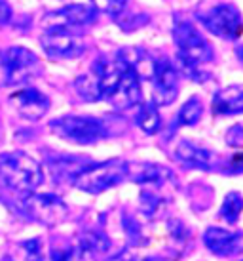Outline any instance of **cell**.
<instances>
[{
	"mask_svg": "<svg viewBox=\"0 0 243 261\" xmlns=\"http://www.w3.org/2000/svg\"><path fill=\"white\" fill-rule=\"evenodd\" d=\"M173 40L177 46V59L188 76L194 80H203L207 74L201 73V65L213 59V50L207 40L192 23L177 19L173 27Z\"/></svg>",
	"mask_w": 243,
	"mask_h": 261,
	"instance_id": "1",
	"label": "cell"
},
{
	"mask_svg": "<svg viewBox=\"0 0 243 261\" xmlns=\"http://www.w3.org/2000/svg\"><path fill=\"white\" fill-rule=\"evenodd\" d=\"M0 177L12 191L29 195L44 183V170L42 164L27 152L10 151L0 154Z\"/></svg>",
	"mask_w": 243,
	"mask_h": 261,
	"instance_id": "2",
	"label": "cell"
},
{
	"mask_svg": "<svg viewBox=\"0 0 243 261\" xmlns=\"http://www.w3.org/2000/svg\"><path fill=\"white\" fill-rule=\"evenodd\" d=\"M50 130L61 139L80 143V145H89L99 139H105L108 136V128L105 120L95 118V116H80L69 115L53 118L50 122Z\"/></svg>",
	"mask_w": 243,
	"mask_h": 261,
	"instance_id": "3",
	"label": "cell"
},
{
	"mask_svg": "<svg viewBox=\"0 0 243 261\" xmlns=\"http://www.w3.org/2000/svg\"><path fill=\"white\" fill-rule=\"evenodd\" d=\"M17 210L31 221H36L46 227H57L69 218V206L51 193H29L21 195Z\"/></svg>",
	"mask_w": 243,
	"mask_h": 261,
	"instance_id": "4",
	"label": "cell"
},
{
	"mask_svg": "<svg viewBox=\"0 0 243 261\" xmlns=\"http://www.w3.org/2000/svg\"><path fill=\"white\" fill-rule=\"evenodd\" d=\"M128 179V162L120 159L89 164V166L76 177L74 185L87 195H101L108 189L120 185Z\"/></svg>",
	"mask_w": 243,
	"mask_h": 261,
	"instance_id": "5",
	"label": "cell"
},
{
	"mask_svg": "<svg viewBox=\"0 0 243 261\" xmlns=\"http://www.w3.org/2000/svg\"><path fill=\"white\" fill-rule=\"evenodd\" d=\"M198 17L209 33L224 40H236L243 33L241 14L234 4H217L205 14H198Z\"/></svg>",
	"mask_w": 243,
	"mask_h": 261,
	"instance_id": "6",
	"label": "cell"
},
{
	"mask_svg": "<svg viewBox=\"0 0 243 261\" xmlns=\"http://www.w3.org/2000/svg\"><path fill=\"white\" fill-rule=\"evenodd\" d=\"M2 61H4L8 86L25 84L40 73V61L36 54L23 46H12L6 51H2Z\"/></svg>",
	"mask_w": 243,
	"mask_h": 261,
	"instance_id": "7",
	"label": "cell"
},
{
	"mask_svg": "<svg viewBox=\"0 0 243 261\" xmlns=\"http://www.w3.org/2000/svg\"><path fill=\"white\" fill-rule=\"evenodd\" d=\"M152 97L156 107L171 105L179 95V73L169 59H156L154 73H152Z\"/></svg>",
	"mask_w": 243,
	"mask_h": 261,
	"instance_id": "8",
	"label": "cell"
},
{
	"mask_svg": "<svg viewBox=\"0 0 243 261\" xmlns=\"http://www.w3.org/2000/svg\"><path fill=\"white\" fill-rule=\"evenodd\" d=\"M97 10L89 4H69L59 10L48 12L42 17L44 31H69L71 27H84L92 23Z\"/></svg>",
	"mask_w": 243,
	"mask_h": 261,
	"instance_id": "9",
	"label": "cell"
},
{
	"mask_svg": "<svg viewBox=\"0 0 243 261\" xmlns=\"http://www.w3.org/2000/svg\"><path fill=\"white\" fill-rule=\"evenodd\" d=\"M40 46L51 59H74L86 51L84 40L69 31H46L40 37Z\"/></svg>",
	"mask_w": 243,
	"mask_h": 261,
	"instance_id": "10",
	"label": "cell"
},
{
	"mask_svg": "<svg viewBox=\"0 0 243 261\" xmlns=\"http://www.w3.org/2000/svg\"><path fill=\"white\" fill-rule=\"evenodd\" d=\"M203 244L211 254L219 257L243 254V232L228 231L222 227H209L203 232Z\"/></svg>",
	"mask_w": 243,
	"mask_h": 261,
	"instance_id": "11",
	"label": "cell"
},
{
	"mask_svg": "<svg viewBox=\"0 0 243 261\" xmlns=\"http://www.w3.org/2000/svg\"><path fill=\"white\" fill-rule=\"evenodd\" d=\"M10 101L15 107V111L27 118V120H40L50 111V99L36 88H19L10 95Z\"/></svg>",
	"mask_w": 243,
	"mask_h": 261,
	"instance_id": "12",
	"label": "cell"
},
{
	"mask_svg": "<svg viewBox=\"0 0 243 261\" xmlns=\"http://www.w3.org/2000/svg\"><path fill=\"white\" fill-rule=\"evenodd\" d=\"M110 105L118 111L135 107L139 103H143V92H141V79L137 76L133 69L126 67V71L122 74L118 86L114 88L112 95L108 97Z\"/></svg>",
	"mask_w": 243,
	"mask_h": 261,
	"instance_id": "13",
	"label": "cell"
},
{
	"mask_svg": "<svg viewBox=\"0 0 243 261\" xmlns=\"http://www.w3.org/2000/svg\"><path fill=\"white\" fill-rule=\"evenodd\" d=\"M89 160L84 156H76V154H53L51 159H48V166L51 170V175L57 183H72L76 181L84 170L89 164Z\"/></svg>",
	"mask_w": 243,
	"mask_h": 261,
	"instance_id": "14",
	"label": "cell"
},
{
	"mask_svg": "<svg viewBox=\"0 0 243 261\" xmlns=\"http://www.w3.org/2000/svg\"><path fill=\"white\" fill-rule=\"evenodd\" d=\"M173 174L169 168L154 162H128V179L146 185H162L171 179Z\"/></svg>",
	"mask_w": 243,
	"mask_h": 261,
	"instance_id": "15",
	"label": "cell"
},
{
	"mask_svg": "<svg viewBox=\"0 0 243 261\" xmlns=\"http://www.w3.org/2000/svg\"><path fill=\"white\" fill-rule=\"evenodd\" d=\"M175 156L185 162V166L196 168V170H213L215 154L209 149L198 147L190 141H179V145L175 147Z\"/></svg>",
	"mask_w": 243,
	"mask_h": 261,
	"instance_id": "16",
	"label": "cell"
},
{
	"mask_svg": "<svg viewBox=\"0 0 243 261\" xmlns=\"http://www.w3.org/2000/svg\"><path fill=\"white\" fill-rule=\"evenodd\" d=\"M215 115H241L243 113V84H234L219 90L213 97Z\"/></svg>",
	"mask_w": 243,
	"mask_h": 261,
	"instance_id": "17",
	"label": "cell"
},
{
	"mask_svg": "<svg viewBox=\"0 0 243 261\" xmlns=\"http://www.w3.org/2000/svg\"><path fill=\"white\" fill-rule=\"evenodd\" d=\"M74 90L76 94L84 99V101H99V99H105V88H103V76H101V71L97 63H93L92 69L84 73L82 76L76 79L74 82Z\"/></svg>",
	"mask_w": 243,
	"mask_h": 261,
	"instance_id": "18",
	"label": "cell"
},
{
	"mask_svg": "<svg viewBox=\"0 0 243 261\" xmlns=\"http://www.w3.org/2000/svg\"><path fill=\"white\" fill-rule=\"evenodd\" d=\"M118 58L137 73L139 79H152L154 73V65H156V59H152L148 54L141 48H124L118 51Z\"/></svg>",
	"mask_w": 243,
	"mask_h": 261,
	"instance_id": "19",
	"label": "cell"
},
{
	"mask_svg": "<svg viewBox=\"0 0 243 261\" xmlns=\"http://www.w3.org/2000/svg\"><path fill=\"white\" fill-rule=\"evenodd\" d=\"M48 261H97V254L76 239V242H65V244L51 246Z\"/></svg>",
	"mask_w": 243,
	"mask_h": 261,
	"instance_id": "20",
	"label": "cell"
},
{
	"mask_svg": "<svg viewBox=\"0 0 243 261\" xmlns=\"http://www.w3.org/2000/svg\"><path fill=\"white\" fill-rule=\"evenodd\" d=\"M135 120L139 124V128L146 136H154L162 128V116H160V111H158V107L154 103H141Z\"/></svg>",
	"mask_w": 243,
	"mask_h": 261,
	"instance_id": "21",
	"label": "cell"
},
{
	"mask_svg": "<svg viewBox=\"0 0 243 261\" xmlns=\"http://www.w3.org/2000/svg\"><path fill=\"white\" fill-rule=\"evenodd\" d=\"M201 115H203V103L198 95H194L186 103H183V107L179 109L177 126H196L200 122Z\"/></svg>",
	"mask_w": 243,
	"mask_h": 261,
	"instance_id": "22",
	"label": "cell"
},
{
	"mask_svg": "<svg viewBox=\"0 0 243 261\" xmlns=\"http://www.w3.org/2000/svg\"><path fill=\"white\" fill-rule=\"evenodd\" d=\"M241 210H243V196L239 195L237 191H230L228 195L224 196V200H222L219 216H221L226 223L234 225V223H237Z\"/></svg>",
	"mask_w": 243,
	"mask_h": 261,
	"instance_id": "23",
	"label": "cell"
},
{
	"mask_svg": "<svg viewBox=\"0 0 243 261\" xmlns=\"http://www.w3.org/2000/svg\"><path fill=\"white\" fill-rule=\"evenodd\" d=\"M78 240L84 244V246H87L92 252H95V254H105L108 250V246H110V242H108V239L103 234L101 231H86L82 232V234H78Z\"/></svg>",
	"mask_w": 243,
	"mask_h": 261,
	"instance_id": "24",
	"label": "cell"
},
{
	"mask_svg": "<svg viewBox=\"0 0 243 261\" xmlns=\"http://www.w3.org/2000/svg\"><path fill=\"white\" fill-rule=\"evenodd\" d=\"M23 252V261H48L46 252H44L42 239H29L23 240L19 244Z\"/></svg>",
	"mask_w": 243,
	"mask_h": 261,
	"instance_id": "25",
	"label": "cell"
},
{
	"mask_svg": "<svg viewBox=\"0 0 243 261\" xmlns=\"http://www.w3.org/2000/svg\"><path fill=\"white\" fill-rule=\"evenodd\" d=\"M92 4L97 12H105L108 15H120L128 6V0H92Z\"/></svg>",
	"mask_w": 243,
	"mask_h": 261,
	"instance_id": "26",
	"label": "cell"
},
{
	"mask_svg": "<svg viewBox=\"0 0 243 261\" xmlns=\"http://www.w3.org/2000/svg\"><path fill=\"white\" fill-rule=\"evenodd\" d=\"M124 227H126V232H128V237H129V242H131L133 246L143 244V242H144V240H143V227L137 223L131 216H124Z\"/></svg>",
	"mask_w": 243,
	"mask_h": 261,
	"instance_id": "27",
	"label": "cell"
},
{
	"mask_svg": "<svg viewBox=\"0 0 243 261\" xmlns=\"http://www.w3.org/2000/svg\"><path fill=\"white\" fill-rule=\"evenodd\" d=\"M226 143H228L232 149H239L243 151V124H236V126H232L228 128L226 132Z\"/></svg>",
	"mask_w": 243,
	"mask_h": 261,
	"instance_id": "28",
	"label": "cell"
},
{
	"mask_svg": "<svg viewBox=\"0 0 243 261\" xmlns=\"http://www.w3.org/2000/svg\"><path fill=\"white\" fill-rule=\"evenodd\" d=\"M141 204H143V212L146 216H154V214L160 210V206H162L160 198L154 196L152 193H143V195H141Z\"/></svg>",
	"mask_w": 243,
	"mask_h": 261,
	"instance_id": "29",
	"label": "cell"
},
{
	"mask_svg": "<svg viewBox=\"0 0 243 261\" xmlns=\"http://www.w3.org/2000/svg\"><path fill=\"white\" fill-rule=\"evenodd\" d=\"M12 17V8L8 4V0H0V25H6Z\"/></svg>",
	"mask_w": 243,
	"mask_h": 261,
	"instance_id": "30",
	"label": "cell"
},
{
	"mask_svg": "<svg viewBox=\"0 0 243 261\" xmlns=\"http://www.w3.org/2000/svg\"><path fill=\"white\" fill-rule=\"evenodd\" d=\"M108 261H135V255L131 254L129 250H122L120 254H116L112 259H108Z\"/></svg>",
	"mask_w": 243,
	"mask_h": 261,
	"instance_id": "31",
	"label": "cell"
},
{
	"mask_svg": "<svg viewBox=\"0 0 243 261\" xmlns=\"http://www.w3.org/2000/svg\"><path fill=\"white\" fill-rule=\"evenodd\" d=\"M8 86L6 71H4V61H2V51H0V88Z\"/></svg>",
	"mask_w": 243,
	"mask_h": 261,
	"instance_id": "32",
	"label": "cell"
},
{
	"mask_svg": "<svg viewBox=\"0 0 243 261\" xmlns=\"http://www.w3.org/2000/svg\"><path fill=\"white\" fill-rule=\"evenodd\" d=\"M236 56L239 58V61H243V44L236 48Z\"/></svg>",
	"mask_w": 243,
	"mask_h": 261,
	"instance_id": "33",
	"label": "cell"
},
{
	"mask_svg": "<svg viewBox=\"0 0 243 261\" xmlns=\"http://www.w3.org/2000/svg\"><path fill=\"white\" fill-rule=\"evenodd\" d=\"M239 261H243V259H239Z\"/></svg>",
	"mask_w": 243,
	"mask_h": 261,
	"instance_id": "34",
	"label": "cell"
}]
</instances>
